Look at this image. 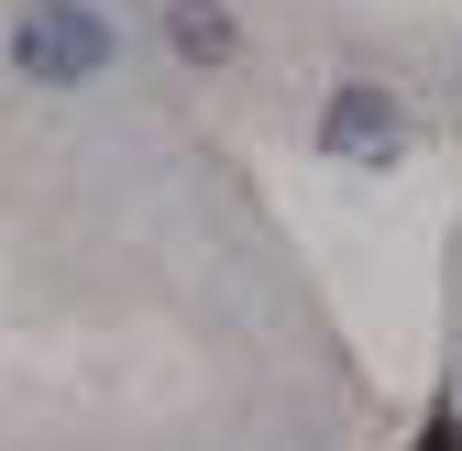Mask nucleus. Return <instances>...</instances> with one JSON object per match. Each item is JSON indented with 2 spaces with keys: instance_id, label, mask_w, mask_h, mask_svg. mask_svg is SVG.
<instances>
[{
  "instance_id": "1",
  "label": "nucleus",
  "mask_w": 462,
  "mask_h": 451,
  "mask_svg": "<svg viewBox=\"0 0 462 451\" xmlns=\"http://www.w3.org/2000/svg\"><path fill=\"white\" fill-rule=\"evenodd\" d=\"M12 67L33 88H88L110 67V23L88 12V0H33V12L12 23Z\"/></svg>"
},
{
  "instance_id": "2",
  "label": "nucleus",
  "mask_w": 462,
  "mask_h": 451,
  "mask_svg": "<svg viewBox=\"0 0 462 451\" xmlns=\"http://www.w3.org/2000/svg\"><path fill=\"white\" fill-rule=\"evenodd\" d=\"M319 143H330L341 165H396V143H408V110H396L374 78H341L330 110H319Z\"/></svg>"
},
{
  "instance_id": "3",
  "label": "nucleus",
  "mask_w": 462,
  "mask_h": 451,
  "mask_svg": "<svg viewBox=\"0 0 462 451\" xmlns=\"http://www.w3.org/2000/svg\"><path fill=\"white\" fill-rule=\"evenodd\" d=\"M177 55L220 67V55H231V12H209V0H177Z\"/></svg>"
},
{
  "instance_id": "4",
  "label": "nucleus",
  "mask_w": 462,
  "mask_h": 451,
  "mask_svg": "<svg viewBox=\"0 0 462 451\" xmlns=\"http://www.w3.org/2000/svg\"><path fill=\"white\" fill-rule=\"evenodd\" d=\"M419 451H462V419H430V440Z\"/></svg>"
}]
</instances>
